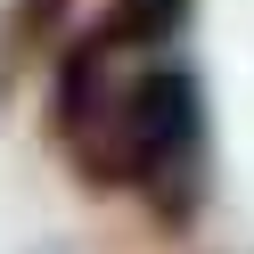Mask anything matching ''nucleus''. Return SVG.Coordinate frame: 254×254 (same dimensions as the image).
Wrapping results in <instances>:
<instances>
[{
  "mask_svg": "<svg viewBox=\"0 0 254 254\" xmlns=\"http://www.w3.org/2000/svg\"><path fill=\"white\" fill-rule=\"evenodd\" d=\"M90 189H139L164 230H181L205 197V90L189 66L148 58L131 82L99 99V115L66 139Z\"/></svg>",
  "mask_w": 254,
  "mask_h": 254,
  "instance_id": "obj_1",
  "label": "nucleus"
},
{
  "mask_svg": "<svg viewBox=\"0 0 254 254\" xmlns=\"http://www.w3.org/2000/svg\"><path fill=\"white\" fill-rule=\"evenodd\" d=\"M58 25H66V0H8V8H0V99H8L17 74L58 41Z\"/></svg>",
  "mask_w": 254,
  "mask_h": 254,
  "instance_id": "obj_2",
  "label": "nucleus"
},
{
  "mask_svg": "<svg viewBox=\"0 0 254 254\" xmlns=\"http://www.w3.org/2000/svg\"><path fill=\"white\" fill-rule=\"evenodd\" d=\"M181 25H189V0H115L99 33L115 41V50H164Z\"/></svg>",
  "mask_w": 254,
  "mask_h": 254,
  "instance_id": "obj_3",
  "label": "nucleus"
}]
</instances>
